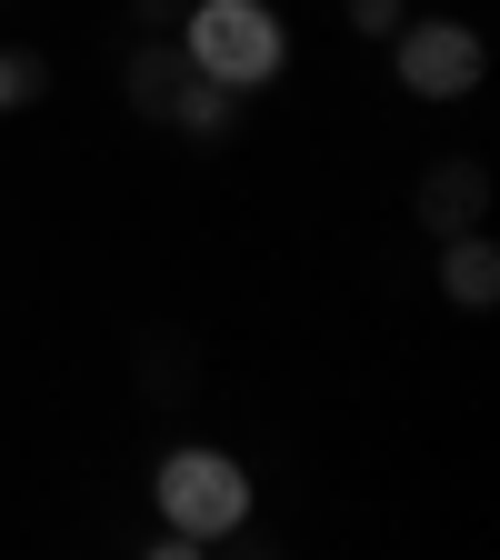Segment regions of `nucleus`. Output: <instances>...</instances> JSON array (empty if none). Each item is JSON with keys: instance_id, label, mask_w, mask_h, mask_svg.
<instances>
[{"instance_id": "nucleus-1", "label": "nucleus", "mask_w": 500, "mask_h": 560, "mask_svg": "<svg viewBox=\"0 0 500 560\" xmlns=\"http://www.w3.org/2000/svg\"><path fill=\"white\" fill-rule=\"evenodd\" d=\"M181 50H190V70H210V81L260 91L270 70L291 60V31H280V11H270V0H190Z\"/></svg>"}, {"instance_id": "nucleus-2", "label": "nucleus", "mask_w": 500, "mask_h": 560, "mask_svg": "<svg viewBox=\"0 0 500 560\" xmlns=\"http://www.w3.org/2000/svg\"><path fill=\"white\" fill-rule=\"evenodd\" d=\"M161 521H171L190 550L231 540V530L251 521V480H241V460H231V451H171V460H161Z\"/></svg>"}, {"instance_id": "nucleus-3", "label": "nucleus", "mask_w": 500, "mask_h": 560, "mask_svg": "<svg viewBox=\"0 0 500 560\" xmlns=\"http://www.w3.org/2000/svg\"><path fill=\"white\" fill-rule=\"evenodd\" d=\"M391 60H400V91L410 101H470L480 70H490L480 31H461V21H400L391 31Z\"/></svg>"}, {"instance_id": "nucleus-4", "label": "nucleus", "mask_w": 500, "mask_h": 560, "mask_svg": "<svg viewBox=\"0 0 500 560\" xmlns=\"http://www.w3.org/2000/svg\"><path fill=\"white\" fill-rule=\"evenodd\" d=\"M410 221L431 231V241H461V231H480V221H490V171H480L470 151L431 161V171L410 180Z\"/></svg>"}, {"instance_id": "nucleus-5", "label": "nucleus", "mask_w": 500, "mask_h": 560, "mask_svg": "<svg viewBox=\"0 0 500 560\" xmlns=\"http://www.w3.org/2000/svg\"><path fill=\"white\" fill-rule=\"evenodd\" d=\"M200 330H181V320H161V330H140V350H130V381H140V400L151 410H181V400H200Z\"/></svg>"}, {"instance_id": "nucleus-6", "label": "nucleus", "mask_w": 500, "mask_h": 560, "mask_svg": "<svg viewBox=\"0 0 500 560\" xmlns=\"http://www.w3.org/2000/svg\"><path fill=\"white\" fill-rule=\"evenodd\" d=\"M190 81H200V70H190L181 31H140V50H130V70H120V101H130L140 120H171Z\"/></svg>"}, {"instance_id": "nucleus-7", "label": "nucleus", "mask_w": 500, "mask_h": 560, "mask_svg": "<svg viewBox=\"0 0 500 560\" xmlns=\"http://www.w3.org/2000/svg\"><path fill=\"white\" fill-rule=\"evenodd\" d=\"M441 291H451L461 311H490V301H500V250H490L480 231L441 241Z\"/></svg>"}, {"instance_id": "nucleus-8", "label": "nucleus", "mask_w": 500, "mask_h": 560, "mask_svg": "<svg viewBox=\"0 0 500 560\" xmlns=\"http://www.w3.org/2000/svg\"><path fill=\"white\" fill-rule=\"evenodd\" d=\"M241 101H251V91H231V81H210V70H200V81L181 91V110H171V130H200V140H221V130L241 120Z\"/></svg>"}, {"instance_id": "nucleus-9", "label": "nucleus", "mask_w": 500, "mask_h": 560, "mask_svg": "<svg viewBox=\"0 0 500 560\" xmlns=\"http://www.w3.org/2000/svg\"><path fill=\"white\" fill-rule=\"evenodd\" d=\"M50 91V60L40 50H0V110H31Z\"/></svg>"}, {"instance_id": "nucleus-10", "label": "nucleus", "mask_w": 500, "mask_h": 560, "mask_svg": "<svg viewBox=\"0 0 500 560\" xmlns=\"http://www.w3.org/2000/svg\"><path fill=\"white\" fill-rule=\"evenodd\" d=\"M340 11H350V31H361V40H391V31H400V0H340Z\"/></svg>"}, {"instance_id": "nucleus-11", "label": "nucleus", "mask_w": 500, "mask_h": 560, "mask_svg": "<svg viewBox=\"0 0 500 560\" xmlns=\"http://www.w3.org/2000/svg\"><path fill=\"white\" fill-rule=\"evenodd\" d=\"M130 21H140V31H181L190 0H130Z\"/></svg>"}, {"instance_id": "nucleus-12", "label": "nucleus", "mask_w": 500, "mask_h": 560, "mask_svg": "<svg viewBox=\"0 0 500 560\" xmlns=\"http://www.w3.org/2000/svg\"><path fill=\"white\" fill-rule=\"evenodd\" d=\"M0 11H11V0H0Z\"/></svg>"}]
</instances>
